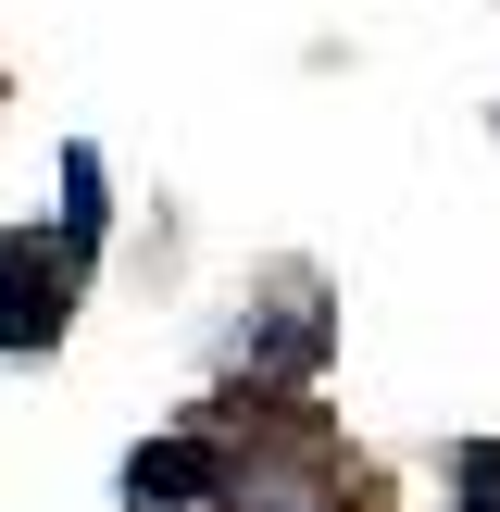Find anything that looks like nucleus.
<instances>
[{"mask_svg":"<svg viewBox=\"0 0 500 512\" xmlns=\"http://www.w3.org/2000/svg\"><path fill=\"white\" fill-rule=\"evenodd\" d=\"M325 350H338V300H325V275H275V288L225 325V375H250L263 400L300 388V375H325Z\"/></svg>","mask_w":500,"mask_h":512,"instance_id":"obj_1","label":"nucleus"},{"mask_svg":"<svg viewBox=\"0 0 500 512\" xmlns=\"http://www.w3.org/2000/svg\"><path fill=\"white\" fill-rule=\"evenodd\" d=\"M225 512H363V500H350L338 450L288 413V425H250V450L225 463Z\"/></svg>","mask_w":500,"mask_h":512,"instance_id":"obj_2","label":"nucleus"},{"mask_svg":"<svg viewBox=\"0 0 500 512\" xmlns=\"http://www.w3.org/2000/svg\"><path fill=\"white\" fill-rule=\"evenodd\" d=\"M225 425H163L150 450H125V512H200L225 500Z\"/></svg>","mask_w":500,"mask_h":512,"instance_id":"obj_4","label":"nucleus"},{"mask_svg":"<svg viewBox=\"0 0 500 512\" xmlns=\"http://www.w3.org/2000/svg\"><path fill=\"white\" fill-rule=\"evenodd\" d=\"M75 288H88V250L50 238V225H13L0 238V350H50L75 313Z\"/></svg>","mask_w":500,"mask_h":512,"instance_id":"obj_3","label":"nucleus"},{"mask_svg":"<svg viewBox=\"0 0 500 512\" xmlns=\"http://www.w3.org/2000/svg\"><path fill=\"white\" fill-rule=\"evenodd\" d=\"M450 488H463V512H500V450H488V438L450 450Z\"/></svg>","mask_w":500,"mask_h":512,"instance_id":"obj_5","label":"nucleus"}]
</instances>
